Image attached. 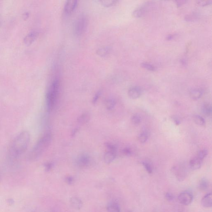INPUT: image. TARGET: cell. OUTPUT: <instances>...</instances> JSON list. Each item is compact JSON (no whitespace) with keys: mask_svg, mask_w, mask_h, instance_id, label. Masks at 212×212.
<instances>
[{"mask_svg":"<svg viewBox=\"0 0 212 212\" xmlns=\"http://www.w3.org/2000/svg\"><path fill=\"white\" fill-rule=\"evenodd\" d=\"M30 140V134L27 131H22L17 135L9 148L10 157L15 159L24 153L28 148Z\"/></svg>","mask_w":212,"mask_h":212,"instance_id":"cell-1","label":"cell"},{"mask_svg":"<svg viewBox=\"0 0 212 212\" xmlns=\"http://www.w3.org/2000/svg\"><path fill=\"white\" fill-rule=\"evenodd\" d=\"M52 139V134L50 132L44 134L37 141L29 154V158L30 160H33L38 158L46 150Z\"/></svg>","mask_w":212,"mask_h":212,"instance_id":"cell-2","label":"cell"},{"mask_svg":"<svg viewBox=\"0 0 212 212\" xmlns=\"http://www.w3.org/2000/svg\"><path fill=\"white\" fill-rule=\"evenodd\" d=\"M60 82L56 79L51 84L46 96V107L47 111H51L55 107L59 91Z\"/></svg>","mask_w":212,"mask_h":212,"instance_id":"cell-3","label":"cell"},{"mask_svg":"<svg viewBox=\"0 0 212 212\" xmlns=\"http://www.w3.org/2000/svg\"><path fill=\"white\" fill-rule=\"evenodd\" d=\"M87 25V20L85 16L82 15L78 19L75 24L74 32L77 36L82 35L85 31Z\"/></svg>","mask_w":212,"mask_h":212,"instance_id":"cell-4","label":"cell"},{"mask_svg":"<svg viewBox=\"0 0 212 212\" xmlns=\"http://www.w3.org/2000/svg\"><path fill=\"white\" fill-rule=\"evenodd\" d=\"M178 201L180 204L184 206H188L192 203L193 196L189 192H184L180 194L178 196Z\"/></svg>","mask_w":212,"mask_h":212,"instance_id":"cell-5","label":"cell"},{"mask_svg":"<svg viewBox=\"0 0 212 212\" xmlns=\"http://www.w3.org/2000/svg\"><path fill=\"white\" fill-rule=\"evenodd\" d=\"M78 4L77 1H67L65 3L64 10L65 13L66 14H71L75 10Z\"/></svg>","mask_w":212,"mask_h":212,"instance_id":"cell-6","label":"cell"},{"mask_svg":"<svg viewBox=\"0 0 212 212\" xmlns=\"http://www.w3.org/2000/svg\"><path fill=\"white\" fill-rule=\"evenodd\" d=\"M150 4V3L149 2L146 3L145 5L142 6L137 8L132 13L133 16L136 18H139V17H142L145 14V13L148 7Z\"/></svg>","mask_w":212,"mask_h":212,"instance_id":"cell-7","label":"cell"},{"mask_svg":"<svg viewBox=\"0 0 212 212\" xmlns=\"http://www.w3.org/2000/svg\"><path fill=\"white\" fill-rule=\"evenodd\" d=\"M128 94L130 98L132 99H136L141 95L142 90L139 87H133L129 90Z\"/></svg>","mask_w":212,"mask_h":212,"instance_id":"cell-8","label":"cell"},{"mask_svg":"<svg viewBox=\"0 0 212 212\" xmlns=\"http://www.w3.org/2000/svg\"><path fill=\"white\" fill-rule=\"evenodd\" d=\"M90 163V157L86 154H83L78 157L77 160L78 165L80 167H84L88 166Z\"/></svg>","mask_w":212,"mask_h":212,"instance_id":"cell-9","label":"cell"},{"mask_svg":"<svg viewBox=\"0 0 212 212\" xmlns=\"http://www.w3.org/2000/svg\"><path fill=\"white\" fill-rule=\"evenodd\" d=\"M37 36H38V33L36 31H31L24 37V42L27 45H30L36 39Z\"/></svg>","mask_w":212,"mask_h":212,"instance_id":"cell-10","label":"cell"},{"mask_svg":"<svg viewBox=\"0 0 212 212\" xmlns=\"http://www.w3.org/2000/svg\"><path fill=\"white\" fill-rule=\"evenodd\" d=\"M202 204L205 208H209L212 206V195L211 193L206 194L202 199Z\"/></svg>","mask_w":212,"mask_h":212,"instance_id":"cell-11","label":"cell"},{"mask_svg":"<svg viewBox=\"0 0 212 212\" xmlns=\"http://www.w3.org/2000/svg\"><path fill=\"white\" fill-rule=\"evenodd\" d=\"M203 160H201L197 156L193 158L190 160L189 164L191 168L193 170H197L201 168Z\"/></svg>","mask_w":212,"mask_h":212,"instance_id":"cell-12","label":"cell"},{"mask_svg":"<svg viewBox=\"0 0 212 212\" xmlns=\"http://www.w3.org/2000/svg\"><path fill=\"white\" fill-rule=\"evenodd\" d=\"M70 204L74 209H80L83 206L82 201L76 197H72L70 200Z\"/></svg>","mask_w":212,"mask_h":212,"instance_id":"cell-13","label":"cell"},{"mask_svg":"<svg viewBox=\"0 0 212 212\" xmlns=\"http://www.w3.org/2000/svg\"><path fill=\"white\" fill-rule=\"evenodd\" d=\"M116 157V152L107 151V152L104 154V159L105 163L109 164L114 160Z\"/></svg>","mask_w":212,"mask_h":212,"instance_id":"cell-14","label":"cell"},{"mask_svg":"<svg viewBox=\"0 0 212 212\" xmlns=\"http://www.w3.org/2000/svg\"><path fill=\"white\" fill-rule=\"evenodd\" d=\"M203 92L202 90L199 88L192 89L190 92V96L193 100H197L202 97Z\"/></svg>","mask_w":212,"mask_h":212,"instance_id":"cell-15","label":"cell"},{"mask_svg":"<svg viewBox=\"0 0 212 212\" xmlns=\"http://www.w3.org/2000/svg\"><path fill=\"white\" fill-rule=\"evenodd\" d=\"M90 119V115L88 113H84L82 114L78 118V123L80 125H84L87 123Z\"/></svg>","mask_w":212,"mask_h":212,"instance_id":"cell-16","label":"cell"},{"mask_svg":"<svg viewBox=\"0 0 212 212\" xmlns=\"http://www.w3.org/2000/svg\"><path fill=\"white\" fill-rule=\"evenodd\" d=\"M209 187V182L207 179L202 178L199 182V189L202 191H206Z\"/></svg>","mask_w":212,"mask_h":212,"instance_id":"cell-17","label":"cell"},{"mask_svg":"<svg viewBox=\"0 0 212 212\" xmlns=\"http://www.w3.org/2000/svg\"><path fill=\"white\" fill-rule=\"evenodd\" d=\"M202 111L206 116H210L211 115L212 108L211 105L209 103H205L202 106Z\"/></svg>","mask_w":212,"mask_h":212,"instance_id":"cell-18","label":"cell"},{"mask_svg":"<svg viewBox=\"0 0 212 212\" xmlns=\"http://www.w3.org/2000/svg\"><path fill=\"white\" fill-rule=\"evenodd\" d=\"M110 49L108 47H102L97 49V54L101 57H105L110 53Z\"/></svg>","mask_w":212,"mask_h":212,"instance_id":"cell-19","label":"cell"},{"mask_svg":"<svg viewBox=\"0 0 212 212\" xmlns=\"http://www.w3.org/2000/svg\"><path fill=\"white\" fill-rule=\"evenodd\" d=\"M107 209L109 212H120V207L116 203L109 204L107 206Z\"/></svg>","mask_w":212,"mask_h":212,"instance_id":"cell-20","label":"cell"},{"mask_svg":"<svg viewBox=\"0 0 212 212\" xmlns=\"http://www.w3.org/2000/svg\"><path fill=\"white\" fill-rule=\"evenodd\" d=\"M148 133L146 131H143L140 133L138 137L139 141L142 143H146L148 141Z\"/></svg>","mask_w":212,"mask_h":212,"instance_id":"cell-21","label":"cell"},{"mask_svg":"<svg viewBox=\"0 0 212 212\" xmlns=\"http://www.w3.org/2000/svg\"><path fill=\"white\" fill-rule=\"evenodd\" d=\"M99 2L103 6H104L106 7H110L115 6L118 2V1H114V0H107V1H100Z\"/></svg>","mask_w":212,"mask_h":212,"instance_id":"cell-22","label":"cell"},{"mask_svg":"<svg viewBox=\"0 0 212 212\" xmlns=\"http://www.w3.org/2000/svg\"><path fill=\"white\" fill-rule=\"evenodd\" d=\"M131 122L132 124L135 126H138L139 125L141 122V118L139 114H134L131 118Z\"/></svg>","mask_w":212,"mask_h":212,"instance_id":"cell-23","label":"cell"},{"mask_svg":"<svg viewBox=\"0 0 212 212\" xmlns=\"http://www.w3.org/2000/svg\"><path fill=\"white\" fill-rule=\"evenodd\" d=\"M174 171H176V173H177V176L179 179H182L184 178L185 174V170L184 167L181 166L177 168H174Z\"/></svg>","mask_w":212,"mask_h":212,"instance_id":"cell-24","label":"cell"},{"mask_svg":"<svg viewBox=\"0 0 212 212\" xmlns=\"http://www.w3.org/2000/svg\"><path fill=\"white\" fill-rule=\"evenodd\" d=\"M194 120L196 124L200 126H203L205 125L206 122L202 116L196 115L194 116Z\"/></svg>","mask_w":212,"mask_h":212,"instance_id":"cell-25","label":"cell"},{"mask_svg":"<svg viewBox=\"0 0 212 212\" xmlns=\"http://www.w3.org/2000/svg\"><path fill=\"white\" fill-rule=\"evenodd\" d=\"M141 66L150 71H155L156 68L154 66L146 62H143L141 64Z\"/></svg>","mask_w":212,"mask_h":212,"instance_id":"cell-26","label":"cell"},{"mask_svg":"<svg viewBox=\"0 0 212 212\" xmlns=\"http://www.w3.org/2000/svg\"><path fill=\"white\" fill-rule=\"evenodd\" d=\"M116 102L114 99H109L106 102V108L108 110H111L113 109L116 105Z\"/></svg>","mask_w":212,"mask_h":212,"instance_id":"cell-27","label":"cell"},{"mask_svg":"<svg viewBox=\"0 0 212 212\" xmlns=\"http://www.w3.org/2000/svg\"><path fill=\"white\" fill-rule=\"evenodd\" d=\"M208 151L207 150H200V151L199 152V153L197 154V157L201 160H203L208 155Z\"/></svg>","mask_w":212,"mask_h":212,"instance_id":"cell-28","label":"cell"},{"mask_svg":"<svg viewBox=\"0 0 212 212\" xmlns=\"http://www.w3.org/2000/svg\"><path fill=\"white\" fill-rule=\"evenodd\" d=\"M142 164L145 169L149 174L152 173L153 169L150 163L147 162H143Z\"/></svg>","mask_w":212,"mask_h":212,"instance_id":"cell-29","label":"cell"},{"mask_svg":"<svg viewBox=\"0 0 212 212\" xmlns=\"http://www.w3.org/2000/svg\"><path fill=\"white\" fill-rule=\"evenodd\" d=\"M106 148L108 150V151L115 152H116V148L115 147V146H114V145L109 143H107L106 144Z\"/></svg>","mask_w":212,"mask_h":212,"instance_id":"cell-30","label":"cell"},{"mask_svg":"<svg viewBox=\"0 0 212 212\" xmlns=\"http://www.w3.org/2000/svg\"><path fill=\"white\" fill-rule=\"evenodd\" d=\"M123 154L125 155L130 156L132 154V151L130 148H125L122 151Z\"/></svg>","mask_w":212,"mask_h":212,"instance_id":"cell-31","label":"cell"},{"mask_svg":"<svg viewBox=\"0 0 212 212\" xmlns=\"http://www.w3.org/2000/svg\"><path fill=\"white\" fill-rule=\"evenodd\" d=\"M100 95H101V92L99 91L97 92L96 94H95V96L94 97L93 99H92V103L93 104H95L96 102H97V100H98Z\"/></svg>","mask_w":212,"mask_h":212,"instance_id":"cell-32","label":"cell"},{"mask_svg":"<svg viewBox=\"0 0 212 212\" xmlns=\"http://www.w3.org/2000/svg\"><path fill=\"white\" fill-rule=\"evenodd\" d=\"M212 1H198V4H200V5L202 6H205L209 5L210 4H211Z\"/></svg>","mask_w":212,"mask_h":212,"instance_id":"cell-33","label":"cell"},{"mask_svg":"<svg viewBox=\"0 0 212 212\" xmlns=\"http://www.w3.org/2000/svg\"><path fill=\"white\" fill-rule=\"evenodd\" d=\"M66 181L67 183L69 185H72L74 183V179L73 177L72 176H67L66 178Z\"/></svg>","mask_w":212,"mask_h":212,"instance_id":"cell-34","label":"cell"},{"mask_svg":"<svg viewBox=\"0 0 212 212\" xmlns=\"http://www.w3.org/2000/svg\"><path fill=\"white\" fill-rule=\"evenodd\" d=\"M165 198L166 200L170 202L173 200L174 196L171 193H167L165 195Z\"/></svg>","mask_w":212,"mask_h":212,"instance_id":"cell-35","label":"cell"},{"mask_svg":"<svg viewBox=\"0 0 212 212\" xmlns=\"http://www.w3.org/2000/svg\"><path fill=\"white\" fill-rule=\"evenodd\" d=\"M52 163H47L45 165V170L47 171H49L52 169Z\"/></svg>","mask_w":212,"mask_h":212,"instance_id":"cell-36","label":"cell"},{"mask_svg":"<svg viewBox=\"0 0 212 212\" xmlns=\"http://www.w3.org/2000/svg\"><path fill=\"white\" fill-rule=\"evenodd\" d=\"M172 120H173V122L175 123V124L176 125H179L180 124V121L179 119H178V117H176V116H173L172 118Z\"/></svg>","mask_w":212,"mask_h":212,"instance_id":"cell-37","label":"cell"},{"mask_svg":"<svg viewBox=\"0 0 212 212\" xmlns=\"http://www.w3.org/2000/svg\"><path fill=\"white\" fill-rule=\"evenodd\" d=\"M7 202L8 204L10 205V206H12V205H13L15 203L14 200L13 199H11V198L8 199V200H7Z\"/></svg>","mask_w":212,"mask_h":212,"instance_id":"cell-38","label":"cell"},{"mask_svg":"<svg viewBox=\"0 0 212 212\" xmlns=\"http://www.w3.org/2000/svg\"><path fill=\"white\" fill-rule=\"evenodd\" d=\"M176 4L178 7L182 6L183 4L185 3H186V1H176Z\"/></svg>","mask_w":212,"mask_h":212,"instance_id":"cell-39","label":"cell"},{"mask_svg":"<svg viewBox=\"0 0 212 212\" xmlns=\"http://www.w3.org/2000/svg\"><path fill=\"white\" fill-rule=\"evenodd\" d=\"M174 37V35H169L167 36V39L168 40H171V39H173Z\"/></svg>","mask_w":212,"mask_h":212,"instance_id":"cell-40","label":"cell"},{"mask_svg":"<svg viewBox=\"0 0 212 212\" xmlns=\"http://www.w3.org/2000/svg\"><path fill=\"white\" fill-rule=\"evenodd\" d=\"M29 14L28 13H24L23 15L24 18V19H27V17H29Z\"/></svg>","mask_w":212,"mask_h":212,"instance_id":"cell-41","label":"cell"},{"mask_svg":"<svg viewBox=\"0 0 212 212\" xmlns=\"http://www.w3.org/2000/svg\"><path fill=\"white\" fill-rule=\"evenodd\" d=\"M181 63H182L183 64H186V60L185 59H182V60H181Z\"/></svg>","mask_w":212,"mask_h":212,"instance_id":"cell-42","label":"cell"}]
</instances>
